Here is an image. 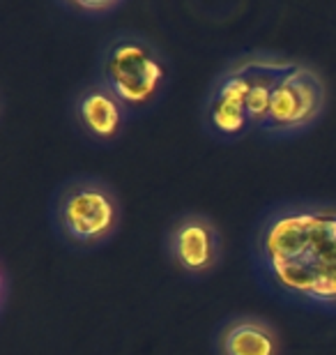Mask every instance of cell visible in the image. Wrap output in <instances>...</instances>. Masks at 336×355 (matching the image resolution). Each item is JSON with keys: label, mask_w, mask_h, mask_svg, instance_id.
<instances>
[{"label": "cell", "mask_w": 336, "mask_h": 355, "mask_svg": "<svg viewBox=\"0 0 336 355\" xmlns=\"http://www.w3.org/2000/svg\"><path fill=\"white\" fill-rule=\"evenodd\" d=\"M97 79L130 109L132 116L152 111L170 83L168 55L148 35L116 31L97 55Z\"/></svg>", "instance_id": "cell-3"}, {"label": "cell", "mask_w": 336, "mask_h": 355, "mask_svg": "<svg viewBox=\"0 0 336 355\" xmlns=\"http://www.w3.org/2000/svg\"><path fill=\"white\" fill-rule=\"evenodd\" d=\"M48 217L60 243L76 252H92L116 238L123 224V203L109 180L74 175L53 191Z\"/></svg>", "instance_id": "cell-4"}, {"label": "cell", "mask_w": 336, "mask_h": 355, "mask_svg": "<svg viewBox=\"0 0 336 355\" xmlns=\"http://www.w3.org/2000/svg\"><path fill=\"white\" fill-rule=\"evenodd\" d=\"M217 355H281V335L267 318L238 314L221 323L214 337Z\"/></svg>", "instance_id": "cell-8"}, {"label": "cell", "mask_w": 336, "mask_h": 355, "mask_svg": "<svg viewBox=\"0 0 336 355\" xmlns=\"http://www.w3.org/2000/svg\"><path fill=\"white\" fill-rule=\"evenodd\" d=\"M132 118L130 109L97 76L81 83L69 97V123L92 146H113Z\"/></svg>", "instance_id": "cell-7"}, {"label": "cell", "mask_w": 336, "mask_h": 355, "mask_svg": "<svg viewBox=\"0 0 336 355\" xmlns=\"http://www.w3.org/2000/svg\"><path fill=\"white\" fill-rule=\"evenodd\" d=\"M327 106V83L309 62H297L285 69L269 99V111L260 134L269 139H292L309 132L323 118Z\"/></svg>", "instance_id": "cell-5"}, {"label": "cell", "mask_w": 336, "mask_h": 355, "mask_svg": "<svg viewBox=\"0 0 336 355\" xmlns=\"http://www.w3.org/2000/svg\"><path fill=\"white\" fill-rule=\"evenodd\" d=\"M125 3L123 0H83V3H60V7H65L69 12L83 14L85 19H102L106 14H113L116 10H120Z\"/></svg>", "instance_id": "cell-9"}, {"label": "cell", "mask_w": 336, "mask_h": 355, "mask_svg": "<svg viewBox=\"0 0 336 355\" xmlns=\"http://www.w3.org/2000/svg\"><path fill=\"white\" fill-rule=\"evenodd\" d=\"M168 263L187 279H207L224 261V236L203 212H182L163 236Z\"/></svg>", "instance_id": "cell-6"}, {"label": "cell", "mask_w": 336, "mask_h": 355, "mask_svg": "<svg viewBox=\"0 0 336 355\" xmlns=\"http://www.w3.org/2000/svg\"><path fill=\"white\" fill-rule=\"evenodd\" d=\"M290 65V58L274 51L235 55L205 92L201 109L205 134L221 144H235L260 132L274 86Z\"/></svg>", "instance_id": "cell-2"}, {"label": "cell", "mask_w": 336, "mask_h": 355, "mask_svg": "<svg viewBox=\"0 0 336 355\" xmlns=\"http://www.w3.org/2000/svg\"><path fill=\"white\" fill-rule=\"evenodd\" d=\"M251 266L285 300L336 314V203L272 205L254 229Z\"/></svg>", "instance_id": "cell-1"}]
</instances>
